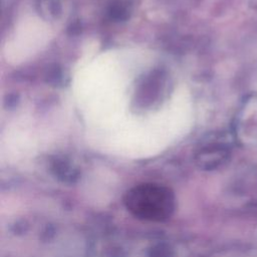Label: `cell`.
Masks as SVG:
<instances>
[{
	"label": "cell",
	"mask_w": 257,
	"mask_h": 257,
	"mask_svg": "<svg viewBox=\"0 0 257 257\" xmlns=\"http://www.w3.org/2000/svg\"><path fill=\"white\" fill-rule=\"evenodd\" d=\"M123 203L127 211L138 219L164 222L173 215L176 198L174 192L164 185L144 183L130 189Z\"/></svg>",
	"instance_id": "6da1fadb"
}]
</instances>
